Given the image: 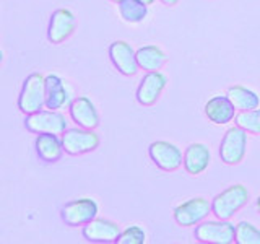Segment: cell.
<instances>
[{"instance_id": "obj_1", "label": "cell", "mask_w": 260, "mask_h": 244, "mask_svg": "<svg viewBox=\"0 0 260 244\" xmlns=\"http://www.w3.org/2000/svg\"><path fill=\"white\" fill-rule=\"evenodd\" d=\"M250 194L246 186L233 184L226 187L211 200V210L218 220H231L238 211L247 205Z\"/></svg>"}, {"instance_id": "obj_2", "label": "cell", "mask_w": 260, "mask_h": 244, "mask_svg": "<svg viewBox=\"0 0 260 244\" xmlns=\"http://www.w3.org/2000/svg\"><path fill=\"white\" fill-rule=\"evenodd\" d=\"M46 106V77L32 72L24 78L18 96V109L24 116L41 111Z\"/></svg>"}, {"instance_id": "obj_3", "label": "cell", "mask_w": 260, "mask_h": 244, "mask_svg": "<svg viewBox=\"0 0 260 244\" xmlns=\"http://www.w3.org/2000/svg\"><path fill=\"white\" fill-rule=\"evenodd\" d=\"M247 153V132L239 126L230 127L219 143V158L228 166L239 165Z\"/></svg>"}, {"instance_id": "obj_4", "label": "cell", "mask_w": 260, "mask_h": 244, "mask_svg": "<svg viewBox=\"0 0 260 244\" xmlns=\"http://www.w3.org/2000/svg\"><path fill=\"white\" fill-rule=\"evenodd\" d=\"M24 127L31 134H55L62 135L67 130V119L62 112L54 109H41L38 112L28 114L24 119Z\"/></svg>"}, {"instance_id": "obj_5", "label": "cell", "mask_w": 260, "mask_h": 244, "mask_svg": "<svg viewBox=\"0 0 260 244\" xmlns=\"http://www.w3.org/2000/svg\"><path fill=\"white\" fill-rule=\"evenodd\" d=\"M195 239L205 244H233L236 242V225L230 220L202 222L195 226Z\"/></svg>"}, {"instance_id": "obj_6", "label": "cell", "mask_w": 260, "mask_h": 244, "mask_svg": "<svg viewBox=\"0 0 260 244\" xmlns=\"http://www.w3.org/2000/svg\"><path fill=\"white\" fill-rule=\"evenodd\" d=\"M98 203L91 197H81L75 199L69 203H65L60 210V217L62 222L70 226V228H77V226H85L86 223L93 222L98 217Z\"/></svg>"}, {"instance_id": "obj_7", "label": "cell", "mask_w": 260, "mask_h": 244, "mask_svg": "<svg viewBox=\"0 0 260 244\" xmlns=\"http://www.w3.org/2000/svg\"><path fill=\"white\" fill-rule=\"evenodd\" d=\"M63 150L67 155L72 157H78V155H85L89 151H94L100 146V137L91 129H83V127H73L67 129L60 135Z\"/></svg>"}, {"instance_id": "obj_8", "label": "cell", "mask_w": 260, "mask_h": 244, "mask_svg": "<svg viewBox=\"0 0 260 244\" xmlns=\"http://www.w3.org/2000/svg\"><path fill=\"white\" fill-rule=\"evenodd\" d=\"M210 214H213V210H211V200L205 197H193L185 200L181 205H177L173 211L176 223L184 228L197 226Z\"/></svg>"}, {"instance_id": "obj_9", "label": "cell", "mask_w": 260, "mask_h": 244, "mask_svg": "<svg viewBox=\"0 0 260 244\" xmlns=\"http://www.w3.org/2000/svg\"><path fill=\"white\" fill-rule=\"evenodd\" d=\"M148 155L154 166L161 171H166V173H173V171H177L181 166H184V155L181 148H177L171 142H153L148 146Z\"/></svg>"}, {"instance_id": "obj_10", "label": "cell", "mask_w": 260, "mask_h": 244, "mask_svg": "<svg viewBox=\"0 0 260 244\" xmlns=\"http://www.w3.org/2000/svg\"><path fill=\"white\" fill-rule=\"evenodd\" d=\"M77 28V18L67 8H59L51 15L47 26V39L51 44L65 43Z\"/></svg>"}, {"instance_id": "obj_11", "label": "cell", "mask_w": 260, "mask_h": 244, "mask_svg": "<svg viewBox=\"0 0 260 244\" xmlns=\"http://www.w3.org/2000/svg\"><path fill=\"white\" fill-rule=\"evenodd\" d=\"M168 85V77L165 73L158 72H148L146 75L140 80V85L137 88V101L138 104L150 108V106L156 104L159 100V96L165 92V88Z\"/></svg>"}, {"instance_id": "obj_12", "label": "cell", "mask_w": 260, "mask_h": 244, "mask_svg": "<svg viewBox=\"0 0 260 244\" xmlns=\"http://www.w3.org/2000/svg\"><path fill=\"white\" fill-rule=\"evenodd\" d=\"M109 59L119 73L125 77H134L140 70L137 62V51L127 41H114L109 46Z\"/></svg>"}, {"instance_id": "obj_13", "label": "cell", "mask_w": 260, "mask_h": 244, "mask_svg": "<svg viewBox=\"0 0 260 244\" xmlns=\"http://www.w3.org/2000/svg\"><path fill=\"white\" fill-rule=\"evenodd\" d=\"M120 228L117 223L111 222L106 218H94L93 222H89L83 226L81 234L88 242H101V244H109V242H117L120 236Z\"/></svg>"}, {"instance_id": "obj_14", "label": "cell", "mask_w": 260, "mask_h": 244, "mask_svg": "<svg viewBox=\"0 0 260 244\" xmlns=\"http://www.w3.org/2000/svg\"><path fill=\"white\" fill-rule=\"evenodd\" d=\"M69 112L72 120L83 129L94 130L100 126V112H98L94 103L88 96H77L69 104Z\"/></svg>"}, {"instance_id": "obj_15", "label": "cell", "mask_w": 260, "mask_h": 244, "mask_svg": "<svg viewBox=\"0 0 260 244\" xmlns=\"http://www.w3.org/2000/svg\"><path fill=\"white\" fill-rule=\"evenodd\" d=\"M203 111H205V116L210 122H213L215 126H224L230 124L231 120L236 117V109L233 101L226 96H213L205 103L203 106Z\"/></svg>"}, {"instance_id": "obj_16", "label": "cell", "mask_w": 260, "mask_h": 244, "mask_svg": "<svg viewBox=\"0 0 260 244\" xmlns=\"http://www.w3.org/2000/svg\"><path fill=\"white\" fill-rule=\"evenodd\" d=\"M210 161L211 153L205 143H190L184 151V169L190 176H199L207 171Z\"/></svg>"}, {"instance_id": "obj_17", "label": "cell", "mask_w": 260, "mask_h": 244, "mask_svg": "<svg viewBox=\"0 0 260 244\" xmlns=\"http://www.w3.org/2000/svg\"><path fill=\"white\" fill-rule=\"evenodd\" d=\"M35 146L39 160L44 163H57L65 151L62 137L55 134H39L36 137Z\"/></svg>"}, {"instance_id": "obj_18", "label": "cell", "mask_w": 260, "mask_h": 244, "mask_svg": "<svg viewBox=\"0 0 260 244\" xmlns=\"http://www.w3.org/2000/svg\"><path fill=\"white\" fill-rule=\"evenodd\" d=\"M69 103V92L65 88L63 80L59 75L46 77V108L59 111Z\"/></svg>"}, {"instance_id": "obj_19", "label": "cell", "mask_w": 260, "mask_h": 244, "mask_svg": "<svg viewBox=\"0 0 260 244\" xmlns=\"http://www.w3.org/2000/svg\"><path fill=\"white\" fill-rule=\"evenodd\" d=\"M166 60H168V57H166L165 51L154 44L137 49V62H138L140 70L158 72L165 67Z\"/></svg>"}, {"instance_id": "obj_20", "label": "cell", "mask_w": 260, "mask_h": 244, "mask_svg": "<svg viewBox=\"0 0 260 244\" xmlns=\"http://www.w3.org/2000/svg\"><path fill=\"white\" fill-rule=\"evenodd\" d=\"M226 95L233 101L234 108L238 111H250V109L260 108V96L246 86H241V85L230 86Z\"/></svg>"}, {"instance_id": "obj_21", "label": "cell", "mask_w": 260, "mask_h": 244, "mask_svg": "<svg viewBox=\"0 0 260 244\" xmlns=\"http://www.w3.org/2000/svg\"><path fill=\"white\" fill-rule=\"evenodd\" d=\"M117 5L122 20L128 24L142 23L148 15V5L143 0H120Z\"/></svg>"}, {"instance_id": "obj_22", "label": "cell", "mask_w": 260, "mask_h": 244, "mask_svg": "<svg viewBox=\"0 0 260 244\" xmlns=\"http://www.w3.org/2000/svg\"><path fill=\"white\" fill-rule=\"evenodd\" d=\"M236 126L246 130L247 134L260 135V108L250 111H239L234 117Z\"/></svg>"}, {"instance_id": "obj_23", "label": "cell", "mask_w": 260, "mask_h": 244, "mask_svg": "<svg viewBox=\"0 0 260 244\" xmlns=\"http://www.w3.org/2000/svg\"><path fill=\"white\" fill-rule=\"evenodd\" d=\"M236 242L260 244V230L249 222H239L236 225Z\"/></svg>"}, {"instance_id": "obj_24", "label": "cell", "mask_w": 260, "mask_h": 244, "mask_svg": "<svg viewBox=\"0 0 260 244\" xmlns=\"http://www.w3.org/2000/svg\"><path fill=\"white\" fill-rule=\"evenodd\" d=\"M146 233L138 225H132L120 233L117 244H145Z\"/></svg>"}, {"instance_id": "obj_25", "label": "cell", "mask_w": 260, "mask_h": 244, "mask_svg": "<svg viewBox=\"0 0 260 244\" xmlns=\"http://www.w3.org/2000/svg\"><path fill=\"white\" fill-rule=\"evenodd\" d=\"M161 4L166 7H176L179 4V0H161Z\"/></svg>"}, {"instance_id": "obj_26", "label": "cell", "mask_w": 260, "mask_h": 244, "mask_svg": "<svg viewBox=\"0 0 260 244\" xmlns=\"http://www.w3.org/2000/svg\"><path fill=\"white\" fill-rule=\"evenodd\" d=\"M143 2H145L146 5H153V4H154V0H143Z\"/></svg>"}, {"instance_id": "obj_27", "label": "cell", "mask_w": 260, "mask_h": 244, "mask_svg": "<svg viewBox=\"0 0 260 244\" xmlns=\"http://www.w3.org/2000/svg\"><path fill=\"white\" fill-rule=\"evenodd\" d=\"M257 210H258V214H260V195L257 197Z\"/></svg>"}, {"instance_id": "obj_28", "label": "cell", "mask_w": 260, "mask_h": 244, "mask_svg": "<svg viewBox=\"0 0 260 244\" xmlns=\"http://www.w3.org/2000/svg\"><path fill=\"white\" fill-rule=\"evenodd\" d=\"M111 2H114V4H119V2H120V0H111Z\"/></svg>"}]
</instances>
